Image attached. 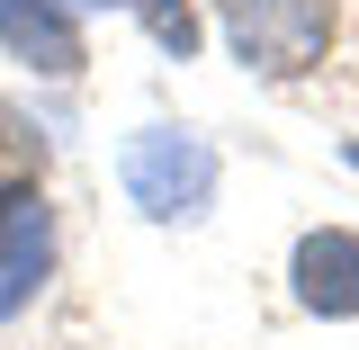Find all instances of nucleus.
Returning a JSON list of instances; mask_svg holds the SVG:
<instances>
[{"label": "nucleus", "mask_w": 359, "mask_h": 350, "mask_svg": "<svg viewBox=\"0 0 359 350\" xmlns=\"http://www.w3.org/2000/svg\"><path fill=\"white\" fill-rule=\"evenodd\" d=\"M0 45L18 54V63H36L54 81H72L90 54H81V27L54 9V0H0Z\"/></svg>", "instance_id": "5"}, {"label": "nucleus", "mask_w": 359, "mask_h": 350, "mask_svg": "<svg viewBox=\"0 0 359 350\" xmlns=\"http://www.w3.org/2000/svg\"><path fill=\"white\" fill-rule=\"evenodd\" d=\"M117 171H126V198L153 224H189V216H207V198H216V153L198 135H180V126H144Z\"/></svg>", "instance_id": "2"}, {"label": "nucleus", "mask_w": 359, "mask_h": 350, "mask_svg": "<svg viewBox=\"0 0 359 350\" xmlns=\"http://www.w3.org/2000/svg\"><path fill=\"white\" fill-rule=\"evenodd\" d=\"M216 27L224 45L269 72V81H297L323 63V45H332V0H216Z\"/></svg>", "instance_id": "1"}, {"label": "nucleus", "mask_w": 359, "mask_h": 350, "mask_svg": "<svg viewBox=\"0 0 359 350\" xmlns=\"http://www.w3.org/2000/svg\"><path fill=\"white\" fill-rule=\"evenodd\" d=\"M99 9H135V18L153 27V45L180 54V63L198 54V9H189V0H99Z\"/></svg>", "instance_id": "6"}, {"label": "nucleus", "mask_w": 359, "mask_h": 350, "mask_svg": "<svg viewBox=\"0 0 359 350\" xmlns=\"http://www.w3.org/2000/svg\"><path fill=\"white\" fill-rule=\"evenodd\" d=\"M45 269H54V207L45 189H9L0 198V323L36 306Z\"/></svg>", "instance_id": "3"}, {"label": "nucleus", "mask_w": 359, "mask_h": 350, "mask_svg": "<svg viewBox=\"0 0 359 350\" xmlns=\"http://www.w3.org/2000/svg\"><path fill=\"white\" fill-rule=\"evenodd\" d=\"M351 171H359V144H351Z\"/></svg>", "instance_id": "7"}, {"label": "nucleus", "mask_w": 359, "mask_h": 350, "mask_svg": "<svg viewBox=\"0 0 359 350\" xmlns=\"http://www.w3.org/2000/svg\"><path fill=\"white\" fill-rule=\"evenodd\" d=\"M287 278H297V306H306V314H359V234H351V224L297 234Z\"/></svg>", "instance_id": "4"}]
</instances>
